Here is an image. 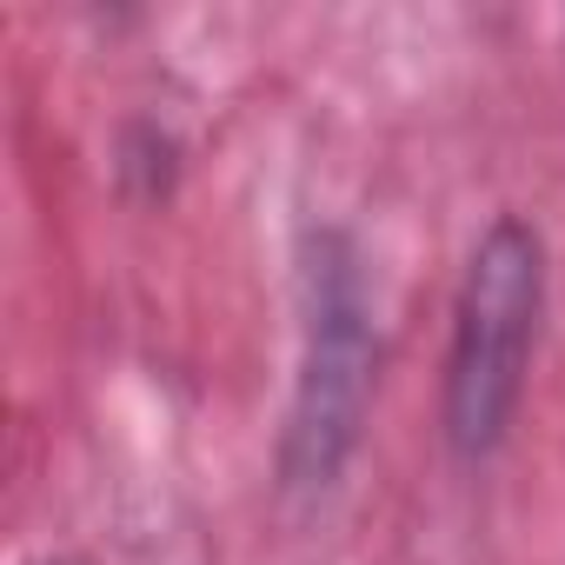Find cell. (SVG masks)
Masks as SVG:
<instances>
[{
  "label": "cell",
  "instance_id": "2",
  "mask_svg": "<svg viewBox=\"0 0 565 565\" xmlns=\"http://www.w3.org/2000/svg\"><path fill=\"white\" fill-rule=\"evenodd\" d=\"M545 300H552V253L539 220L512 206L492 213L459 266L446 366H439V439L459 466H486L505 452L539 360Z\"/></svg>",
  "mask_w": 565,
  "mask_h": 565
},
{
  "label": "cell",
  "instance_id": "3",
  "mask_svg": "<svg viewBox=\"0 0 565 565\" xmlns=\"http://www.w3.org/2000/svg\"><path fill=\"white\" fill-rule=\"evenodd\" d=\"M180 173H186V147H180V134H173L167 120L134 114V120L114 134V180H120L127 200L160 206V200H173Z\"/></svg>",
  "mask_w": 565,
  "mask_h": 565
},
{
  "label": "cell",
  "instance_id": "4",
  "mask_svg": "<svg viewBox=\"0 0 565 565\" xmlns=\"http://www.w3.org/2000/svg\"><path fill=\"white\" fill-rule=\"evenodd\" d=\"M41 565H61V558H41Z\"/></svg>",
  "mask_w": 565,
  "mask_h": 565
},
{
  "label": "cell",
  "instance_id": "1",
  "mask_svg": "<svg viewBox=\"0 0 565 565\" xmlns=\"http://www.w3.org/2000/svg\"><path fill=\"white\" fill-rule=\"evenodd\" d=\"M380 360L386 347H380L360 239L333 220L307 226L300 233V360H294V393L273 446V479L287 499H327L347 479L373 426Z\"/></svg>",
  "mask_w": 565,
  "mask_h": 565
}]
</instances>
